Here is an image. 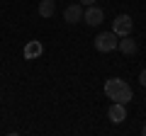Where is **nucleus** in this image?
Segmentation results:
<instances>
[{"mask_svg": "<svg viewBox=\"0 0 146 136\" xmlns=\"http://www.w3.org/2000/svg\"><path fill=\"white\" fill-rule=\"evenodd\" d=\"M105 95L110 100H115V102H122V105H129L131 100H134V92H131L129 83L122 78H110L105 80Z\"/></svg>", "mask_w": 146, "mask_h": 136, "instance_id": "1", "label": "nucleus"}, {"mask_svg": "<svg viewBox=\"0 0 146 136\" xmlns=\"http://www.w3.org/2000/svg\"><path fill=\"white\" fill-rule=\"evenodd\" d=\"M93 44H95V49H98L100 53H107V51H115V49H117L119 37H117L115 32H100Z\"/></svg>", "mask_w": 146, "mask_h": 136, "instance_id": "2", "label": "nucleus"}, {"mask_svg": "<svg viewBox=\"0 0 146 136\" xmlns=\"http://www.w3.org/2000/svg\"><path fill=\"white\" fill-rule=\"evenodd\" d=\"M131 29H134V22H131L129 15H117L115 22H112V32H115L117 37H127V34H131Z\"/></svg>", "mask_w": 146, "mask_h": 136, "instance_id": "3", "label": "nucleus"}, {"mask_svg": "<svg viewBox=\"0 0 146 136\" xmlns=\"http://www.w3.org/2000/svg\"><path fill=\"white\" fill-rule=\"evenodd\" d=\"M83 20H85V24H90V27L102 24V20H105L102 7H98V5H88V7L83 10Z\"/></svg>", "mask_w": 146, "mask_h": 136, "instance_id": "4", "label": "nucleus"}, {"mask_svg": "<svg viewBox=\"0 0 146 136\" xmlns=\"http://www.w3.org/2000/svg\"><path fill=\"white\" fill-rule=\"evenodd\" d=\"M83 20V5L80 3H73V5H68L66 10H63V22H68V24H76V22Z\"/></svg>", "mask_w": 146, "mask_h": 136, "instance_id": "5", "label": "nucleus"}, {"mask_svg": "<svg viewBox=\"0 0 146 136\" xmlns=\"http://www.w3.org/2000/svg\"><path fill=\"white\" fill-rule=\"evenodd\" d=\"M107 117L112 119V124H122V121L127 119V105H122V102H112Z\"/></svg>", "mask_w": 146, "mask_h": 136, "instance_id": "6", "label": "nucleus"}, {"mask_svg": "<svg viewBox=\"0 0 146 136\" xmlns=\"http://www.w3.org/2000/svg\"><path fill=\"white\" fill-rule=\"evenodd\" d=\"M117 49H119L124 56H134V53H136V42L131 39V34H127V37H122V39H119Z\"/></svg>", "mask_w": 146, "mask_h": 136, "instance_id": "7", "label": "nucleus"}, {"mask_svg": "<svg viewBox=\"0 0 146 136\" xmlns=\"http://www.w3.org/2000/svg\"><path fill=\"white\" fill-rule=\"evenodd\" d=\"M54 12H56V3H54V0H42V3H39V15L42 17H54Z\"/></svg>", "mask_w": 146, "mask_h": 136, "instance_id": "8", "label": "nucleus"}, {"mask_svg": "<svg viewBox=\"0 0 146 136\" xmlns=\"http://www.w3.org/2000/svg\"><path fill=\"white\" fill-rule=\"evenodd\" d=\"M42 51H44V46L39 42H29L25 46V56L27 58H36V56H42Z\"/></svg>", "mask_w": 146, "mask_h": 136, "instance_id": "9", "label": "nucleus"}, {"mask_svg": "<svg viewBox=\"0 0 146 136\" xmlns=\"http://www.w3.org/2000/svg\"><path fill=\"white\" fill-rule=\"evenodd\" d=\"M139 83H141V85H144V88H146V68H144V71H141V73H139Z\"/></svg>", "mask_w": 146, "mask_h": 136, "instance_id": "10", "label": "nucleus"}, {"mask_svg": "<svg viewBox=\"0 0 146 136\" xmlns=\"http://www.w3.org/2000/svg\"><path fill=\"white\" fill-rule=\"evenodd\" d=\"M80 3H83V5H95L98 0H80Z\"/></svg>", "mask_w": 146, "mask_h": 136, "instance_id": "11", "label": "nucleus"}, {"mask_svg": "<svg viewBox=\"0 0 146 136\" xmlns=\"http://www.w3.org/2000/svg\"><path fill=\"white\" fill-rule=\"evenodd\" d=\"M141 134H144V136H146V126H144V129H141Z\"/></svg>", "mask_w": 146, "mask_h": 136, "instance_id": "12", "label": "nucleus"}]
</instances>
